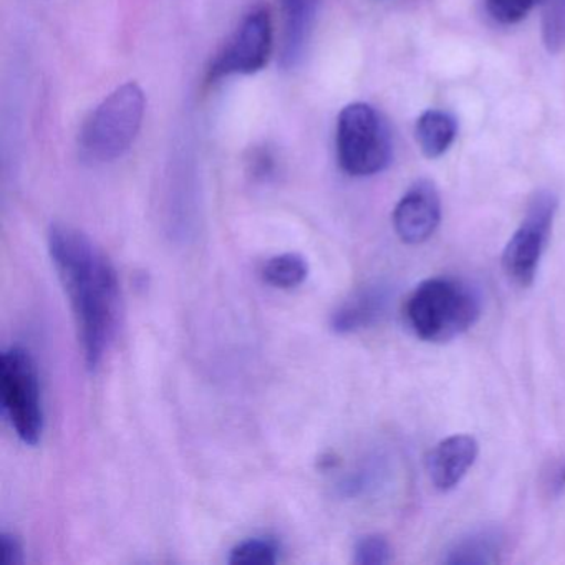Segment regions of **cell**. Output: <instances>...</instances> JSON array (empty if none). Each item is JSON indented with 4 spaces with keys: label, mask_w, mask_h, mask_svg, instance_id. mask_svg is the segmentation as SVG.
<instances>
[{
    "label": "cell",
    "mask_w": 565,
    "mask_h": 565,
    "mask_svg": "<svg viewBox=\"0 0 565 565\" xmlns=\"http://www.w3.org/2000/svg\"><path fill=\"white\" fill-rule=\"evenodd\" d=\"M279 561V545L269 537H253L239 542L231 551L230 564L273 565Z\"/></svg>",
    "instance_id": "cell-15"
},
{
    "label": "cell",
    "mask_w": 565,
    "mask_h": 565,
    "mask_svg": "<svg viewBox=\"0 0 565 565\" xmlns=\"http://www.w3.org/2000/svg\"><path fill=\"white\" fill-rule=\"evenodd\" d=\"M504 547V535L499 529L484 527L459 539L443 558L449 565L495 564Z\"/></svg>",
    "instance_id": "cell-12"
},
{
    "label": "cell",
    "mask_w": 565,
    "mask_h": 565,
    "mask_svg": "<svg viewBox=\"0 0 565 565\" xmlns=\"http://www.w3.org/2000/svg\"><path fill=\"white\" fill-rule=\"evenodd\" d=\"M145 94L135 82L108 95L85 120L78 134V150L90 163H111L124 157L143 124Z\"/></svg>",
    "instance_id": "cell-3"
},
{
    "label": "cell",
    "mask_w": 565,
    "mask_h": 565,
    "mask_svg": "<svg viewBox=\"0 0 565 565\" xmlns=\"http://www.w3.org/2000/svg\"><path fill=\"white\" fill-rule=\"evenodd\" d=\"M555 486H557V488H565V462L561 466V469H558Z\"/></svg>",
    "instance_id": "cell-20"
},
{
    "label": "cell",
    "mask_w": 565,
    "mask_h": 565,
    "mask_svg": "<svg viewBox=\"0 0 565 565\" xmlns=\"http://www.w3.org/2000/svg\"><path fill=\"white\" fill-rule=\"evenodd\" d=\"M392 561V547L383 535L370 534L359 539L353 548V562L359 565H383Z\"/></svg>",
    "instance_id": "cell-18"
},
{
    "label": "cell",
    "mask_w": 565,
    "mask_h": 565,
    "mask_svg": "<svg viewBox=\"0 0 565 565\" xmlns=\"http://www.w3.org/2000/svg\"><path fill=\"white\" fill-rule=\"evenodd\" d=\"M542 35L548 52H558L565 44V0H544Z\"/></svg>",
    "instance_id": "cell-16"
},
{
    "label": "cell",
    "mask_w": 565,
    "mask_h": 565,
    "mask_svg": "<svg viewBox=\"0 0 565 565\" xmlns=\"http://www.w3.org/2000/svg\"><path fill=\"white\" fill-rule=\"evenodd\" d=\"M0 551H2V564L4 565H21L24 562V551L14 534L4 532L0 535Z\"/></svg>",
    "instance_id": "cell-19"
},
{
    "label": "cell",
    "mask_w": 565,
    "mask_h": 565,
    "mask_svg": "<svg viewBox=\"0 0 565 565\" xmlns=\"http://www.w3.org/2000/svg\"><path fill=\"white\" fill-rule=\"evenodd\" d=\"M458 124L448 111L426 110L416 121L415 137L419 150L429 160L441 158L455 143Z\"/></svg>",
    "instance_id": "cell-13"
},
{
    "label": "cell",
    "mask_w": 565,
    "mask_h": 565,
    "mask_svg": "<svg viewBox=\"0 0 565 565\" xmlns=\"http://www.w3.org/2000/svg\"><path fill=\"white\" fill-rule=\"evenodd\" d=\"M49 253L74 310L85 363L95 370L120 329L117 269L87 234L65 224L49 231Z\"/></svg>",
    "instance_id": "cell-1"
},
{
    "label": "cell",
    "mask_w": 565,
    "mask_h": 565,
    "mask_svg": "<svg viewBox=\"0 0 565 565\" xmlns=\"http://www.w3.org/2000/svg\"><path fill=\"white\" fill-rule=\"evenodd\" d=\"M319 8L320 0H280V65L286 71L299 67L306 58L319 18Z\"/></svg>",
    "instance_id": "cell-9"
},
{
    "label": "cell",
    "mask_w": 565,
    "mask_h": 565,
    "mask_svg": "<svg viewBox=\"0 0 565 565\" xmlns=\"http://www.w3.org/2000/svg\"><path fill=\"white\" fill-rule=\"evenodd\" d=\"M441 221V200L435 184L419 180L409 186L393 211V226L403 243L422 244L435 234Z\"/></svg>",
    "instance_id": "cell-8"
},
{
    "label": "cell",
    "mask_w": 565,
    "mask_h": 565,
    "mask_svg": "<svg viewBox=\"0 0 565 565\" xmlns=\"http://www.w3.org/2000/svg\"><path fill=\"white\" fill-rule=\"evenodd\" d=\"M0 398L19 439L38 445L44 433L41 385L34 359L21 347H11L0 355Z\"/></svg>",
    "instance_id": "cell-5"
},
{
    "label": "cell",
    "mask_w": 565,
    "mask_h": 565,
    "mask_svg": "<svg viewBox=\"0 0 565 565\" xmlns=\"http://www.w3.org/2000/svg\"><path fill=\"white\" fill-rule=\"evenodd\" d=\"M539 4H544V0H486L489 15L504 25L524 21Z\"/></svg>",
    "instance_id": "cell-17"
},
{
    "label": "cell",
    "mask_w": 565,
    "mask_h": 565,
    "mask_svg": "<svg viewBox=\"0 0 565 565\" xmlns=\"http://www.w3.org/2000/svg\"><path fill=\"white\" fill-rule=\"evenodd\" d=\"M309 276V264L300 254L287 253L267 260L263 277L276 289H296Z\"/></svg>",
    "instance_id": "cell-14"
},
{
    "label": "cell",
    "mask_w": 565,
    "mask_h": 565,
    "mask_svg": "<svg viewBox=\"0 0 565 565\" xmlns=\"http://www.w3.org/2000/svg\"><path fill=\"white\" fill-rule=\"evenodd\" d=\"M481 302L475 289L458 279L423 280L405 303L406 326L418 339L445 343L478 322Z\"/></svg>",
    "instance_id": "cell-2"
},
{
    "label": "cell",
    "mask_w": 565,
    "mask_h": 565,
    "mask_svg": "<svg viewBox=\"0 0 565 565\" xmlns=\"http://www.w3.org/2000/svg\"><path fill=\"white\" fill-rule=\"evenodd\" d=\"M273 52V21L266 6L250 9L207 72L210 84L263 71Z\"/></svg>",
    "instance_id": "cell-7"
},
{
    "label": "cell",
    "mask_w": 565,
    "mask_h": 565,
    "mask_svg": "<svg viewBox=\"0 0 565 565\" xmlns=\"http://www.w3.org/2000/svg\"><path fill=\"white\" fill-rule=\"evenodd\" d=\"M557 207V198L551 191L535 193L529 201L521 226L512 234L502 253L505 274L521 287H529L534 282L539 263L551 237Z\"/></svg>",
    "instance_id": "cell-6"
},
{
    "label": "cell",
    "mask_w": 565,
    "mask_h": 565,
    "mask_svg": "<svg viewBox=\"0 0 565 565\" xmlns=\"http://www.w3.org/2000/svg\"><path fill=\"white\" fill-rule=\"evenodd\" d=\"M479 445L472 436L455 435L435 446L428 458L429 479L439 491L456 488L478 458Z\"/></svg>",
    "instance_id": "cell-11"
},
{
    "label": "cell",
    "mask_w": 565,
    "mask_h": 565,
    "mask_svg": "<svg viewBox=\"0 0 565 565\" xmlns=\"http://www.w3.org/2000/svg\"><path fill=\"white\" fill-rule=\"evenodd\" d=\"M392 302V289L383 282L366 284L350 294L333 312L330 326L337 333L369 329L382 320Z\"/></svg>",
    "instance_id": "cell-10"
},
{
    "label": "cell",
    "mask_w": 565,
    "mask_h": 565,
    "mask_svg": "<svg viewBox=\"0 0 565 565\" xmlns=\"http://www.w3.org/2000/svg\"><path fill=\"white\" fill-rule=\"evenodd\" d=\"M337 160L350 177L382 173L392 163L388 125L372 105L356 102L340 111L335 131Z\"/></svg>",
    "instance_id": "cell-4"
}]
</instances>
